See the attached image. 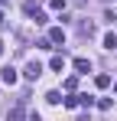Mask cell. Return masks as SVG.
Returning a JSON list of instances; mask_svg holds the SVG:
<instances>
[{
    "instance_id": "1",
    "label": "cell",
    "mask_w": 117,
    "mask_h": 121,
    "mask_svg": "<svg viewBox=\"0 0 117 121\" xmlns=\"http://www.w3.org/2000/svg\"><path fill=\"white\" fill-rule=\"evenodd\" d=\"M39 75H42V65H39L36 59H33V62H26V69H23V79H29V82H36Z\"/></svg>"
},
{
    "instance_id": "2",
    "label": "cell",
    "mask_w": 117,
    "mask_h": 121,
    "mask_svg": "<svg viewBox=\"0 0 117 121\" xmlns=\"http://www.w3.org/2000/svg\"><path fill=\"white\" fill-rule=\"evenodd\" d=\"M7 121H26V108H23V105H13V108L7 111Z\"/></svg>"
},
{
    "instance_id": "3",
    "label": "cell",
    "mask_w": 117,
    "mask_h": 121,
    "mask_svg": "<svg viewBox=\"0 0 117 121\" xmlns=\"http://www.w3.org/2000/svg\"><path fill=\"white\" fill-rule=\"evenodd\" d=\"M72 65H75V72H78V75H88V72H91V62L85 59V56H78V59L72 62Z\"/></svg>"
},
{
    "instance_id": "4",
    "label": "cell",
    "mask_w": 117,
    "mask_h": 121,
    "mask_svg": "<svg viewBox=\"0 0 117 121\" xmlns=\"http://www.w3.org/2000/svg\"><path fill=\"white\" fill-rule=\"evenodd\" d=\"M49 39H52V46L65 43V30H62V26H52V30H49Z\"/></svg>"
},
{
    "instance_id": "5",
    "label": "cell",
    "mask_w": 117,
    "mask_h": 121,
    "mask_svg": "<svg viewBox=\"0 0 117 121\" xmlns=\"http://www.w3.org/2000/svg\"><path fill=\"white\" fill-rule=\"evenodd\" d=\"M0 79L7 82V85H13V82H16V69H13V65H7V69H0Z\"/></svg>"
},
{
    "instance_id": "6",
    "label": "cell",
    "mask_w": 117,
    "mask_h": 121,
    "mask_svg": "<svg viewBox=\"0 0 117 121\" xmlns=\"http://www.w3.org/2000/svg\"><path fill=\"white\" fill-rule=\"evenodd\" d=\"M49 69H52V72H62V69H65V59H62V56H52V59H49Z\"/></svg>"
},
{
    "instance_id": "7",
    "label": "cell",
    "mask_w": 117,
    "mask_h": 121,
    "mask_svg": "<svg viewBox=\"0 0 117 121\" xmlns=\"http://www.w3.org/2000/svg\"><path fill=\"white\" fill-rule=\"evenodd\" d=\"M94 85H98V88H107V85H111V75H104V72H101V75L94 79Z\"/></svg>"
},
{
    "instance_id": "8",
    "label": "cell",
    "mask_w": 117,
    "mask_h": 121,
    "mask_svg": "<svg viewBox=\"0 0 117 121\" xmlns=\"http://www.w3.org/2000/svg\"><path fill=\"white\" fill-rule=\"evenodd\" d=\"M104 49H117V36H114V33L104 36Z\"/></svg>"
},
{
    "instance_id": "9",
    "label": "cell",
    "mask_w": 117,
    "mask_h": 121,
    "mask_svg": "<svg viewBox=\"0 0 117 121\" xmlns=\"http://www.w3.org/2000/svg\"><path fill=\"white\" fill-rule=\"evenodd\" d=\"M46 101H49V105H58V101H65V98H62V92H49Z\"/></svg>"
},
{
    "instance_id": "10",
    "label": "cell",
    "mask_w": 117,
    "mask_h": 121,
    "mask_svg": "<svg viewBox=\"0 0 117 121\" xmlns=\"http://www.w3.org/2000/svg\"><path fill=\"white\" fill-rule=\"evenodd\" d=\"M62 105H65V108H75V105H81V101H78V95H68V98L62 101Z\"/></svg>"
},
{
    "instance_id": "11",
    "label": "cell",
    "mask_w": 117,
    "mask_h": 121,
    "mask_svg": "<svg viewBox=\"0 0 117 121\" xmlns=\"http://www.w3.org/2000/svg\"><path fill=\"white\" fill-rule=\"evenodd\" d=\"M78 30H81V36H91V33H94V26H91V23H81Z\"/></svg>"
},
{
    "instance_id": "12",
    "label": "cell",
    "mask_w": 117,
    "mask_h": 121,
    "mask_svg": "<svg viewBox=\"0 0 117 121\" xmlns=\"http://www.w3.org/2000/svg\"><path fill=\"white\" fill-rule=\"evenodd\" d=\"M111 105H114L111 98H101V101H98V108H101V111H111Z\"/></svg>"
},
{
    "instance_id": "13",
    "label": "cell",
    "mask_w": 117,
    "mask_h": 121,
    "mask_svg": "<svg viewBox=\"0 0 117 121\" xmlns=\"http://www.w3.org/2000/svg\"><path fill=\"white\" fill-rule=\"evenodd\" d=\"M78 101H81L85 108H91V105H94V98H91V95H78Z\"/></svg>"
},
{
    "instance_id": "14",
    "label": "cell",
    "mask_w": 117,
    "mask_h": 121,
    "mask_svg": "<svg viewBox=\"0 0 117 121\" xmlns=\"http://www.w3.org/2000/svg\"><path fill=\"white\" fill-rule=\"evenodd\" d=\"M49 7L52 10H65V0H49Z\"/></svg>"
},
{
    "instance_id": "15",
    "label": "cell",
    "mask_w": 117,
    "mask_h": 121,
    "mask_svg": "<svg viewBox=\"0 0 117 121\" xmlns=\"http://www.w3.org/2000/svg\"><path fill=\"white\" fill-rule=\"evenodd\" d=\"M7 3H10V0H0V7H7Z\"/></svg>"
},
{
    "instance_id": "16",
    "label": "cell",
    "mask_w": 117,
    "mask_h": 121,
    "mask_svg": "<svg viewBox=\"0 0 117 121\" xmlns=\"http://www.w3.org/2000/svg\"><path fill=\"white\" fill-rule=\"evenodd\" d=\"M0 56H3V39H0Z\"/></svg>"
},
{
    "instance_id": "17",
    "label": "cell",
    "mask_w": 117,
    "mask_h": 121,
    "mask_svg": "<svg viewBox=\"0 0 117 121\" xmlns=\"http://www.w3.org/2000/svg\"><path fill=\"white\" fill-rule=\"evenodd\" d=\"M0 23H3V10H0Z\"/></svg>"
}]
</instances>
